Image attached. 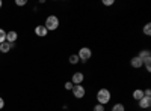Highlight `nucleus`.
I'll list each match as a JSON object with an SVG mask.
<instances>
[{"label":"nucleus","mask_w":151,"mask_h":111,"mask_svg":"<svg viewBox=\"0 0 151 111\" xmlns=\"http://www.w3.org/2000/svg\"><path fill=\"white\" fill-rule=\"evenodd\" d=\"M104 6H112L113 3H115V2H113V0H103V2H101Z\"/></svg>","instance_id":"obj_20"},{"label":"nucleus","mask_w":151,"mask_h":111,"mask_svg":"<svg viewBox=\"0 0 151 111\" xmlns=\"http://www.w3.org/2000/svg\"><path fill=\"white\" fill-rule=\"evenodd\" d=\"M3 108H5V99L0 96V110H3Z\"/></svg>","instance_id":"obj_23"},{"label":"nucleus","mask_w":151,"mask_h":111,"mask_svg":"<svg viewBox=\"0 0 151 111\" xmlns=\"http://www.w3.org/2000/svg\"><path fill=\"white\" fill-rule=\"evenodd\" d=\"M85 81V74L83 72H74L73 77H71V83L76 86V84H83Z\"/></svg>","instance_id":"obj_5"},{"label":"nucleus","mask_w":151,"mask_h":111,"mask_svg":"<svg viewBox=\"0 0 151 111\" xmlns=\"http://www.w3.org/2000/svg\"><path fill=\"white\" fill-rule=\"evenodd\" d=\"M137 105H139V108H142V110H150V107H151V98L144 96L141 101H137Z\"/></svg>","instance_id":"obj_7"},{"label":"nucleus","mask_w":151,"mask_h":111,"mask_svg":"<svg viewBox=\"0 0 151 111\" xmlns=\"http://www.w3.org/2000/svg\"><path fill=\"white\" fill-rule=\"evenodd\" d=\"M92 111H106V107H104V105H100V104H97V105H94Z\"/></svg>","instance_id":"obj_17"},{"label":"nucleus","mask_w":151,"mask_h":111,"mask_svg":"<svg viewBox=\"0 0 151 111\" xmlns=\"http://www.w3.org/2000/svg\"><path fill=\"white\" fill-rule=\"evenodd\" d=\"M2 6H3V2H2V0H0V9H2Z\"/></svg>","instance_id":"obj_24"},{"label":"nucleus","mask_w":151,"mask_h":111,"mask_svg":"<svg viewBox=\"0 0 151 111\" xmlns=\"http://www.w3.org/2000/svg\"><path fill=\"white\" fill-rule=\"evenodd\" d=\"M137 57H139V59L142 60V63H147V62H151V53H150V50H142V51H139Z\"/></svg>","instance_id":"obj_9"},{"label":"nucleus","mask_w":151,"mask_h":111,"mask_svg":"<svg viewBox=\"0 0 151 111\" xmlns=\"http://www.w3.org/2000/svg\"><path fill=\"white\" fill-rule=\"evenodd\" d=\"M147 111H150V110H147Z\"/></svg>","instance_id":"obj_25"},{"label":"nucleus","mask_w":151,"mask_h":111,"mask_svg":"<svg viewBox=\"0 0 151 111\" xmlns=\"http://www.w3.org/2000/svg\"><path fill=\"white\" fill-rule=\"evenodd\" d=\"M130 66L133 68V69H139V68H142L144 66V63H142V60L137 57V56H134V57H132L130 59Z\"/></svg>","instance_id":"obj_10"},{"label":"nucleus","mask_w":151,"mask_h":111,"mask_svg":"<svg viewBox=\"0 0 151 111\" xmlns=\"http://www.w3.org/2000/svg\"><path fill=\"white\" fill-rule=\"evenodd\" d=\"M35 35L40 36V38H45V36L48 35V30L44 27V24H40V26L35 27Z\"/></svg>","instance_id":"obj_6"},{"label":"nucleus","mask_w":151,"mask_h":111,"mask_svg":"<svg viewBox=\"0 0 151 111\" xmlns=\"http://www.w3.org/2000/svg\"><path fill=\"white\" fill-rule=\"evenodd\" d=\"M59 24H60V21H59V18H58L56 15H48V17L45 18L44 27H45L48 32H53V30H58Z\"/></svg>","instance_id":"obj_2"},{"label":"nucleus","mask_w":151,"mask_h":111,"mask_svg":"<svg viewBox=\"0 0 151 111\" xmlns=\"http://www.w3.org/2000/svg\"><path fill=\"white\" fill-rule=\"evenodd\" d=\"M73 87H74V84L71 81H67L65 83V90H73Z\"/></svg>","instance_id":"obj_19"},{"label":"nucleus","mask_w":151,"mask_h":111,"mask_svg":"<svg viewBox=\"0 0 151 111\" xmlns=\"http://www.w3.org/2000/svg\"><path fill=\"white\" fill-rule=\"evenodd\" d=\"M12 48H14V44H9V42H3V44H0V53H9Z\"/></svg>","instance_id":"obj_11"},{"label":"nucleus","mask_w":151,"mask_h":111,"mask_svg":"<svg viewBox=\"0 0 151 111\" xmlns=\"http://www.w3.org/2000/svg\"><path fill=\"white\" fill-rule=\"evenodd\" d=\"M6 41V32L3 29H0V44H3Z\"/></svg>","instance_id":"obj_16"},{"label":"nucleus","mask_w":151,"mask_h":111,"mask_svg":"<svg viewBox=\"0 0 151 111\" xmlns=\"http://www.w3.org/2000/svg\"><path fill=\"white\" fill-rule=\"evenodd\" d=\"M15 5L17 6H26L27 5V0H15Z\"/></svg>","instance_id":"obj_18"},{"label":"nucleus","mask_w":151,"mask_h":111,"mask_svg":"<svg viewBox=\"0 0 151 111\" xmlns=\"http://www.w3.org/2000/svg\"><path fill=\"white\" fill-rule=\"evenodd\" d=\"M142 32H144V35H145V36H150V35H151V24H150V23H147L145 26H144Z\"/></svg>","instance_id":"obj_15"},{"label":"nucleus","mask_w":151,"mask_h":111,"mask_svg":"<svg viewBox=\"0 0 151 111\" xmlns=\"http://www.w3.org/2000/svg\"><path fill=\"white\" fill-rule=\"evenodd\" d=\"M18 39V33L15 30H9L6 32V42L9 44H15V41Z\"/></svg>","instance_id":"obj_8"},{"label":"nucleus","mask_w":151,"mask_h":111,"mask_svg":"<svg viewBox=\"0 0 151 111\" xmlns=\"http://www.w3.org/2000/svg\"><path fill=\"white\" fill-rule=\"evenodd\" d=\"M77 57H79V60L82 62V63H86V62L92 57V50L89 47H82L79 50V53H77Z\"/></svg>","instance_id":"obj_3"},{"label":"nucleus","mask_w":151,"mask_h":111,"mask_svg":"<svg viewBox=\"0 0 151 111\" xmlns=\"http://www.w3.org/2000/svg\"><path fill=\"white\" fill-rule=\"evenodd\" d=\"M97 102L100 104V105H107L109 102H110V99H112V93H110V90L109 89H106V87H103V89H100L98 92H97Z\"/></svg>","instance_id":"obj_1"},{"label":"nucleus","mask_w":151,"mask_h":111,"mask_svg":"<svg viewBox=\"0 0 151 111\" xmlns=\"http://www.w3.org/2000/svg\"><path fill=\"white\" fill-rule=\"evenodd\" d=\"M68 62H70V65H77L80 60H79L77 54H71V56H70V59H68Z\"/></svg>","instance_id":"obj_14"},{"label":"nucleus","mask_w":151,"mask_h":111,"mask_svg":"<svg viewBox=\"0 0 151 111\" xmlns=\"http://www.w3.org/2000/svg\"><path fill=\"white\" fill-rule=\"evenodd\" d=\"M71 92H73V96L76 98V99H83L85 95H86V89H85L83 84H76Z\"/></svg>","instance_id":"obj_4"},{"label":"nucleus","mask_w":151,"mask_h":111,"mask_svg":"<svg viewBox=\"0 0 151 111\" xmlns=\"http://www.w3.org/2000/svg\"><path fill=\"white\" fill-rule=\"evenodd\" d=\"M144 66H145V69H147L148 72H151V62H147V63H144Z\"/></svg>","instance_id":"obj_21"},{"label":"nucleus","mask_w":151,"mask_h":111,"mask_svg":"<svg viewBox=\"0 0 151 111\" xmlns=\"http://www.w3.org/2000/svg\"><path fill=\"white\" fill-rule=\"evenodd\" d=\"M110 111H125V107H124V104H121V102H116L115 105L112 107V110Z\"/></svg>","instance_id":"obj_13"},{"label":"nucleus","mask_w":151,"mask_h":111,"mask_svg":"<svg viewBox=\"0 0 151 111\" xmlns=\"http://www.w3.org/2000/svg\"><path fill=\"white\" fill-rule=\"evenodd\" d=\"M132 96H133V99H134V101H141L142 98H144V90H142V89H136V90L133 92Z\"/></svg>","instance_id":"obj_12"},{"label":"nucleus","mask_w":151,"mask_h":111,"mask_svg":"<svg viewBox=\"0 0 151 111\" xmlns=\"http://www.w3.org/2000/svg\"><path fill=\"white\" fill-rule=\"evenodd\" d=\"M144 96L151 98V90H150V89H145V90H144Z\"/></svg>","instance_id":"obj_22"}]
</instances>
